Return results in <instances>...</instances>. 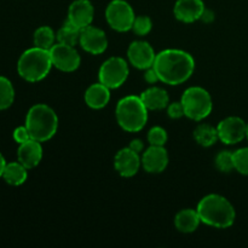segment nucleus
<instances>
[{
  "label": "nucleus",
  "mask_w": 248,
  "mask_h": 248,
  "mask_svg": "<svg viewBox=\"0 0 248 248\" xmlns=\"http://www.w3.org/2000/svg\"><path fill=\"white\" fill-rule=\"evenodd\" d=\"M5 166H6V160H5V157L2 156V154L0 153V177H2Z\"/></svg>",
  "instance_id": "f704fd0d"
},
{
  "label": "nucleus",
  "mask_w": 248,
  "mask_h": 248,
  "mask_svg": "<svg viewBox=\"0 0 248 248\" xmlns=\"http://www.w3.org/2000/svg\"><path fill=\"white\" fill-rule=\"evenodd\" d=\"M181 102L183 104L184 114L191 120L201 121L212 113L213 103L211 94L200 86L186 89Z\"/></svg>",
  "instance_id": "423d86ee"
},
{
  "label": "nucleus",
  "mask_w": 248,
  "mask_h": 248,
  "mask_svg": "<svg viewBox=\"0 0 248 248\" xmlns=\"http://www.w3.org/2000/svg\"><path fill=\"white\" fill-rule=\"evenodd\" d=\"M140 165H142V157L140 156V153L135 152L130 147L119 150L114 159L115 170L120 176L125 178L135 176L140 170Z\"/></svg>",
  "instance_id": "ddd939ff"
},
{
  "label": "nucleus",
  "mask_w": 248,
  "mask_h": 248,
  "mask_svg": "<svg viewBox=\"0 0 248 248\" xmlns=\"http://www.w3.org/2000/svg\"><path fill=\"white\" fill-rule=\"evenodd\" d=\"M167 132L165 128L160 127V126H155L148 133V142L150 145H159V147H164L167 142Z\"/></svg>",
  "instance_id": "c85d7f7f"
},
{
  "label": "nucleus",
  "mask_w": 248,
  "mask_h": 248,
  "mask_svg": "<svg viewBox=\"0 0 248 248\" xmlns=\"http://www.w3.org/2000/svg\"><path fill=\"white\" fill-rule=\"evenodd\" d=\"M94 10L90 0H75L68 11V22L79 29L91 26L93 21Z\"/></svg>",
  "instance_id": "4468645a"
},
{
  "label": "nucleus",
  "mask_w": 248,
  "mask_h": 248,
  "mask_svg": "<svg viewBox=\"0 0 248 248\" xmlns=\"http://www.w3.org/2000/svg\"><path fill=\"white\" fill-rule=\"evenodd\" d=\"M194 138L198 142V144L202 145V147L208 148L211 145L215 144L219 137H218L217 127L207 125V124H202L199 125L194 131Z\"/></svg>",
  "instance_id": "4be33fe9"
},
{
  "label": "nucleus",
  "mask_w": 248,
  "mask_h": 248,
  "mask_svg": "<svg viewBox=\"0 0 248 248\" xmlns=\"http://www.w3.org/2000/svg\"><path fill=\"white\" fill-rule=\"evenodd\" d=\"M217 131L224 144H237L246 138L247 124L239 116H229L218 124Z\"/></svg>",
  "instance_id": "9d476101"
},
{
  "label": "nucleus",
  "mask_w": 248,
  "mask_h": 248,
  "mask_svg": "<svg viewBox=\"0 0 248 248\" xmlns=\"http://www.w3.org/2000/svg\"><path fill=\"white\" fill-rule=\"evenodd\" d=\"M153 28V22L150 19V17L148 16H137L133 22L132 31H135L137 35L144 36L147 34L150 33Z\"/></svg>",
  "instance_id": "cd10ccee"
},
{
  "label": "nucleus",
  "mask_w": 248,
  "mask_h": 248,
  "mask_svg": "<svg viewBox=\"0 0 248 248\" xmlns=\"http://www.w3.org/2000/svg\"><path fill=\"white\" fill-rule=\"evenodd\" d=\"M106 18L109 26L116 31H127L132 29L135 12L125 0H113L106 10Z\"/></svg>",
  "instance_id": "6e6552de"
},
{
  "label": "nucleus",
  "mask_w": 248,
  "mask_h": 248,
  "mask_svg": "<svg viewBox=\"0 0 248 248\" xmlns=\"http://www.w3.org/2000/svg\"><path fill=\"white\" fill-rule=\"evenodd\" d=\"M56 38L57 36L51 27L43 26L36 29L34 33V45L36 47L44 48V50H50L55 45Z\"/></svg>",
  "instance_id": "b1692460"
},
{
  "label": "nucleus",
  "mask_w": 248,
  "mask_h": 248,
  "mask_svg": "<svg viewBox=\"0 0 248 248\" xmlns=\"http://www.w3.org/2000/svg\"><path fill=\"white\" fill-rule=\"evenodd\" d=\"M144 80L148 82V84H155V82L160 81L159 75H157L156 70L154 69V67H150L148 68V69H145Z\"/></svg>",
  "instance_id": "2f4dec72"
},
{
  "label": "nucleus",
  "mask_w": 248,
  "mask_h": 248,
  "mask_svg": "<svg viewBox=\"0 0 248 248\" xmlns=\"http://www.w3.org/2000/svg\"><path fill=\"white\" fill-rule=\"evenodd\" d=\"M17 157H18V161L28 170L36 167L43 159L41 142L29 140L28 142L19 144L18 150H17Z\"/></svg>",
  "instance_id": "f3484780"
},
{
  "label": "nucleus",
  "mask_w": 248,
  "mask_h": 248,
  "mask_svg": "<svg viewBox=\"0 0 248 248\" xmlns=\"http://www.w3.org/2000/svg\"><path fill=\"white\" fill-rule=\"evenodd\" d=\"M127 57L133 67L148 69L154 65L156 53L147 41H133L127 50Z\"/></svg>",
  "instance_id": "9b49d317"
},
{
  "label": "nucleus",
  "mask_w": 248,
  "mask_h": 248,
  "mask_svg": "<svg viewBox=\"0 0 248 248\" xmlns=\"http://www.w3.org/2000/svg\"><path fill=\"white\" fill-rule=\"evenodd\" d=\"M115 115L123 130L126 132H138L147 124L148 108L140 97L126 96L118 102Z\"/></svg>",
  "instance_id": "39448f33"
},
{
  "label": "nucleus",
  "mask_w": 248,
  "mask_h": 248,
  "mask_svg": "<svg viewBox=\"0 0 248 248\" xmlns=\"http://www.w3.org/2000/svg\"><path fill=\"white\" fill-rule=\"evenodd\" d=\"M128 147H130L132 150H135V152L140 153V152H142L143 148H144V144H143V142L140 140H133L132 142L130 143Z\"/></svg>",
  "instance_id": "72a5a7b5"
},
{
  "label": "nucleus",
  "mask_w": 248,
  "mask_h": 248,
  "mask_svg": "<svg viewBox=\"0 0 248 248\" xmlns=\"http://www.w3.org/2000/svg\"><path fill=\"white\" fill-rule=\"evenodd\" d=\"M48 51H50L52 65L62 72H74L81 63V58L74 46L57 43Z\"/></svg>",
  "instance_id": "1a4fd4ad"
},
{
  "label": "nucleus",
  "mask_w": 248,
  "mask_h": 248,
  "mask_svg": "<svg viewBox=\"0 0 248 248\" xmlns=\"http://www.w3.org/2000/svg\"><path fill=\"white\" fill-rule=\"evenodd\" d=\"M167 114L171 119H181L184 114V108L182 102H173L167 106Z\"/></svg>",
  "instance_id": "c756f323"
},
{
  "label": "nucleus",
  "mask_w": 248,
  "mask_h": 248,
  "mask_svg": "<svg viewBox=\"0 0 248 248\" xmlns=\"http://www.w3.org/2000/svg\"><path fill=\"white\" fill-rule=\"evenodd\" d=\"M27 167H24L21 162H10L6 164L2 173V178L7 184L14 186H22L28 178V172Z\"/></svg>",
  "instance_id": "412c9836"
},
{
  "label": "nucleus",
  "mask_w": 248,
  "mask_h": 248,
  "mask_svg": "<svg viewBox=\"0 0 248 248\" xmlns=\"http://www.w3.org/2000/svg\"><path fill=\"white\" fill-rule=\"evenodd\" d=\"M201 219L199 216L198 211L191 210V208H186V210L181 211L177 213L176 218H174V225L178 229V232H184V234H189V232H195L200 225Z\"/></svg>",
  "instance_id": "aec40b11"
},
{
  "label": "nucleus",
  "mask_w": 248,
  "mask_h": 248,
  "mask_svg": "<svg viewBox=\"0 0 248 248\" xmlns=\"http://www.w3.org/2000/svg\"><path fill=\"white\" fill-rule=\"evenodd\" d=\"M216 166L220 172H224V173L235 170L234 153L229 152V150H223V152L218 153V155L216 156Z\"/></svg>",
  "instance_id": "a878e982"
},
{
  "label": "nucleus",
  "mask_w": 248,
  "mask_h": 248,
  "mask_svg": "<svg viewBox=\"0 0 248 248\" xmlns=\"http://www.w3.org/2000/svg\"><path fill=\"white\" fill-rule=\"evenodd\" d=\"M203 10L202 0H178L174 5V16L184 23H193L200 19Z\"/></svg>",
  "instance_id": "dca6fc26"
},
{
  "label": "nucleus",
  "mask_w": 248,
  "mask_h": 248,
  "mask_svg": "<svg viewBox=\"0 0 248 248\" xmlns=\"http://www.w3.org/2000/svg\"><path fill=\"white\" fill-rule=\"evenodd\" d=\"M79 44L86 52L91 55H101L107 50L108 39L102 29L89 26L81 29Z\"/></svg>",
  "instance_id": "f8f14e48"
},
{
  "label": "nucleus",
  "mask_w": 248,
  "mask_h": 248,
  "mask_svg": "<svg viewBox=\"0 0 248 248\" xmlns=\"http://www.w3.org/2000/svg\"><path fill=\"white\" fill-rule=\"evenodd\" d=\"M196 211L200 216L201 222L219 229L232 227L236 217L234 206L224 196L217 194L205 196L199 202Z\"/></svg>",
  "instance_id": "f03ea898"
},
{
  "label": "nucleus",
  "mask_w": 248,
  "mask_h": 248,
  "mask_svg": "<svg viewBox=\"0 0 248 248\" xmlns=\"http://www.w3.org/2000/svg\"><path fill=\"white\" fill-rule=\"evenodd\" d=\"M234 165L237 172L248 176V148H241L234 152Z\"/></svg>",
  "instance_id": "bb28decb"
},
{
  "label": "nucleus",
  "mask_w": 248,
  "mask_h": 248,
  "mask_svg": "<svg viewBox=\"0 0 248 248\" xmlns=\"http://www.w3.org/2000/svg\"><path fill=\"white\" fill-rule=\"evenodd\" d=\"M200 19L202 22H205V23H211V22L215 21V12L211 11V10L206 9L205 7V10H203L202 15H201Z\"/></svg>",
  "instance_id": "473e14b6"
},
{
  "label": "nucleus",
  "mask_w": 248,
  "mask_h": 248,
  "mask_svg": "<svg viewBox=\"0 0 248 248\" xmlns=\"http://www.w3.org/2000/svg\"><path fill=\"white\" fill-rule=\"evenodd\" d=\"M169 165V154L164 147L150 145L142 155V166L148 173H161Z\"/></svg>",
  "instance_id": "2eb2a0df"
},
{
  "label": "nucleus",
  "mask_w": 248,
  "mask_h": 248,
  "mask_svg": "<svg viewBox=\"0 0 248 248\" xmlns=\"http://www.w3.org/2000/svg\"><path fill=\"white\" fill-rule=\"evenodd\" d=\"M14 140H16L18 144H22V143H26V142H28L29 140H31V133H29L28 128L26 127V125L19 126V127L15 128Z\"/></svg>",
  "instance_id": "7c9ffc66"
},
{
  "label": "nucleus",
  "mask_w": 248,
  "mask_h": 248,
  "mask_svg": "<svg viewBox=\"0 0 248 248\" xmlns=\"http://www.w3.org/2000/svg\"><path fill=\"white\" fill-rule=\"evenodd\" d=\"M110 101V89L102 82L92 84L85 92V102L92 109H102Z\"/></svg>",
  "instance_id": "a211bd4d"
},
{
  "label": "nucleus",
  "mask_w": 248,
  "mask_h": 248,
  "mask_svg": "<svg viewBox=\"0 0 248 248\" xmlns=\"http://www.w3.org/2000/svg\"><path fill=\"white\" fill-rule=\"evenodd\" d=\"M143 103L148 108V110H161L166 108L170 103V97L164 89L157 86H153L147 89L140 94Z\"/></svg>",
  "instance_id": "6ab92c4d"
},
{
  "label": "nucleus",
  "mask_w": 248,
  "mask_h": 248,
  "mask_svg": "<svg viewBox=\"0 0 248 248\" xmlns=\"http://www.w3.org/2000/svg\"><path fill=\"white\" fill-rule=\"evenodd\" d=\"M26 127L31 140L47 142L56 135L58 128V116L51 107L35 104L27 113Z\"/></svg>",
  "instance_id": "7ed1b4c3"
},
{
  "label": "nucleus",
  "mask_w": 248,
  "mask_h": 248,
  "mask_svg": "<svg viewBox=\"0 0 248 248\" xmlns=\"http://www.w3.org/2000/svg\"><path fill=\"white\" fill-rule=\"evenodd\" d=\"M15 101V89L7 78L0 75V110L10 108Z\"/></svg>",
  "instance_id": "393cba45"
},
{
  "label": "nucleus",
  "mask_w": 248,
  "mask_h": 248,
  "mask_svg": "<svg viewBox=\"0 0 248 248\" xmlns=\"http://www.w3.org/2000/svg\"><path fill=\"white\" fill-rule=\"evenodd\" d=\"M153 67L156 70L160 81L176 86L186 82L193 75L195 61L186 51L169 48L157 53Z\"/></svg>",
  "instance_id": "f257e3e1"
},
{
  "label": "nucleus",
  "mask_w": 248,
  "mask_h": 248,
  "mask_svg": "<svg viewBox=\"0 0 248 248\" xmlns=\"http://www.w3.org/2000/svg\"><path fill=\"white\" fill-rule=\"evenodd\" d=\"M80 33H81V29L77 28V27L73 26L72 23L67 21L61 27L56 36H57L58 43L64 44V45L75 46L80 40Z\"/></svg>",
  "instance_id": "5701e85b"
},
{
  "label": "nucleus",
  "mask_w": 248,
  "mask_h": 248,
  "mask_svg": "<svg viewBox=\"0 0 248 248\" xmlns=\"http://www.w3.org/2000/svg\"><path fill=\"white\" fill-rule=\"evenodd\" d=\"M128 77V65L124 58L110 57L99 68V82L109 89L123 86Z\"/></svg>",
  "instance_id": "0eeeda50"
},
{
  "label": "nucleus",
  "mask_w": 248,
  "mask_h": 248,
  "mask_svg": "<svg viewBox=\"0 0 248 248\" xmlns=\"http://www.w3.org/2000/svg\"><path fill=\"white\" fill-rule=\"evenodd\" d=\"M246 138L248 140V124H247V135H246Z\"/></svg>",
  "instance_id": "c9c22d12"
},
{
  "label": "nucleus",
  "mask_w": 248,
  "mask_h": 248,
  "mask_svg": "<svg viewBox=\"0 0 248 248\" xmlns=\"http://www.w3.org/2000/svg\"><path fill=\"white\" fill-rule=\"evenodd\" d=\"M52 67L50 51L36 46L24 51L17 63L18 74L29 82H38L45 79Z\"/></svg>",
  "instance_id": "20e7f679"
}]
</instances>
